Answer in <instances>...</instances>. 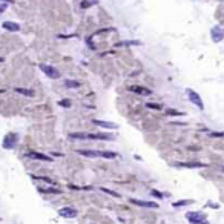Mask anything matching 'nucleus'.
<instances>
[{
    "label": "nucleus",
    "mask_w": 224,
    "mask_h": 224,
    "mask_svg": "<svg viewBox=\"0 0 224 224\" xmlns=\"http://www.w3.org/2000/svg\"><path fill=\"white\" fill-rule=\"evenodd\" d=\"M186 220L190 224H210L203 212H186Z\"/></svg>",
    "instance_id": "f257e3e1"
},
{
    "label": "nucleus",
    "mask_w": 224,
    "mask_h": 224,
    "mask_svg": "<svg viewBox=\"0 0 224 224\" xmlns=\"http://www.w3.org/2000/svg\"><path fill=\"white\" fill-rule=\"evenodd\" d=\"M186 95H187V98H189V101L190 103H193L198 109H204V103H203V100H201V97L198 95V92H195L193 89H186Z\"/></svg>",
    "instance_id": "f03ea898"
},
{
    "label": "nucleus",
    "mask_w": 224,
    "mask_h": 224,
    "mask_svg": "<svg viewBox=\"0 0 224 224\" xmlns=\"http://www.w3.org/2000/svg\"><path fill=\"white\" fill-rule=\"evenodd\" d=\"M174 167H186V169H204L207 167L206 163L201 161H183V163H172Z\"/></svg>",
    "instance_id": "7ed1b4c3"
},
{
    "label": "nucleus",
    "mask_w": 224,
    "mask_h": 224,
    "mask_svg": "<svg viewBox=\"0 0 224 224\" xmlns=\"http://www.w3.org/2000/svg\"><path fill=\"white\" fill-rule=\"evenodd\" d=\"M129 203L138 206V207H144V209H158L160 206L155 201H144V200H137V198H131Z\"/></svg>",
    "instance_id": "20e7f679"
},
{
    "label": "nucleus",
    "mask_w": 224,
    "mask_h": 224,
    "mask_svg": "<svg viewBox=\"0 0 224 224\" xmlns=\"http://www.w3.org/2000/svg\"><path fill=\"white\" fill-rule=\"evenodd\" d=\"M58 215L61 218H75L78 215V210L74 209V207H71V206H66V207L58 209Z\"/></svg>",
    "instance_id": "39448f33"
},
{
    "label": "nucleus",
    "mask_w": 224,
    "mask_h": 224,
    "mask_svg": "<svg viewBox=\"0 0 224 224\" xmlns=\"http://www.w3.org/2000/svg\"><path fill=\"white\" fill-rule=\"evenodd\" d=\"M78 155H83L86 158H103V150H91V149H80L77 150Z\"/></svg>",
    "instance_id": "423d86ee"
},
{
    "label": "nucleus",
    "mask_w": 224,
    "mask_h": 224,
    "mask_svg": "<svg viewBox=\"0 0 224 224\" xmlns=\"http://www.w3.org/2000/svg\"><path fill=\"white\" fill-rule=\"evenodd\" d=\"M40 69H42L49 78H54V80L60 78V72H58V71L54 68V66H49V65H40Z\"/></svg>",
    "instance_id": "0eeeda50"
},
{
    "label": "nucleus",
    "mask_w": 224,
    "mask_h": 224,
    "mask_svg": "<svg viewBox=\"0 0 224 224\" xmlns=\"http://www.w3.org/2000/svg\"><path fill=\"white\" fill-rule=\"evenodd\" d=\"M17 141H19V137H17L15 134H8L5 137V140H3V147L5 149H14Z\"/></svg>",
    "instance_id": "6e6552de"
},
{
    "label": "nucleus",
    "mask_w": 224,
    "mask_h": 224,
    "mask_svg": "<svg viewBox=\"0 0 224 224\" xmlns=\"http://www.w3.org/2000/svg\"><path fill=\"white\" fill-rule=\"evenodd\" d=\"M88 140H97V141H114L115 137L109 134H88Z\"/></svg>",
    "instance_id": "1a4fd4ad"
},
{
    "label": "nucleus",
    "mask_w": 224,
    "mask_h": 224,
    "mask_svg": "<svg viewBox=\"0 0 224 224\" xmlns=\"http://www.w3.org/2000/svg\"><path fill=\"white\" fill-rule=\"evenodd\" d=\"M26 157L31 158V160H39V161H52V158L49 155H45V154H40V152H26Z\"/></svg>",
    "instance_id": "9d476101"
},
{
    "label": "nucleus",
    "mask_w": 224,
    "mask_h": 224,
    "mask_svg": "<svg viewBox=\"0 0 224 224\" xmlns=\"http://www.w3.org/2000/svg\"><path fill=\"white\" fill-rule=\"evenodd\" d=\"M92 123L95 124V126H100V128H104V129H117V128H118L115 123L103 121V120H92Z\"/></svg>",
    "instance_id": "9b49d317"
},
{
    "label": "nucleus",
    "mask_w": 224,
    "mask_h": 224,
    "mask_svg": "<svg viewBox=\"0 0 224 224\" xmlns=\"http://www.w3.org/2000/svg\"><path fill=\"white\" fill-rule=\"evenodd\" d=\"M210 34H212L213 42H217V43H218V42H221V40L224 39V31L220 28V26H215V28L212 29V32H210Z\"/></svg>",
    "instance_id": "f8f14e48"
},
{
    "label": "nucleus",
    "mask_w": 224,
    "mask_h": 224,
    "mask_svg": "<svg viewBox=\"0 0 224 224\" xmlns=\"http://www.w3.org/2000/svg\"><path fill=\"white\" fill-rule=\"evenodd\" d=\"M3 28L6 29V31H11V32H17L20 29V26H19V23H15V22H3Z\"/></svg>",
    "instance_id": "ddd939ff"
},
{
    "label": "nucleus",
    "mask_w": 224,
    "mask_h": 224,
    "mask_svg": "<svg viewBox=\"0 0 224 224\" xmlns=\"http://www.w3.org/2000/svg\"><path fill=\"white\" fill-rule=\"evenodd\" d=\"M39 192L40 193H54V195H60L61 189H57V187H39Z\"/></svg>",
    "instance_id": "4468645a"
},
{
    "label": "nucleus",
    "mask_w": 224,
    "mask_h": 224,
    "mask_svg": "<svg viewBox=\"0 0 224 224\" xmlns=\"http://www.w3.org/2000/svg\"><path fill=\"white\" fill-rule=\"evenodd\" d=\"M190 204H193V200H180V201L172 203V207L180 209V207H186V206H190Z\"/></svg>",
    "instance_id": "2eb2a0df"
},
{
    "label": "nucleus",
    "mask_w": 224,
    "mask_h": 224,
    "mask_svg": "<svg viewBox=\"0 0 224 224\" xmlns=\"http://www.w3.org/2000/svg\"><path fill=\"white\" fill-rule=\"evenodd\" d=\"M131 91L132 92H137V94H141V95H150L152 94L149 89L143 88V86H131Z\"/></svg>",
    "instance_id": "dca6fc26"
},
{
    "label": "nucleus",
    "mask_w": 224,
    "mask_h": 224,
    "mask_svg": "<svg viewBox=\"0 0 224 224\" xmlns=\"http://www.w3.org/2000/svg\"><path fill=\"white\" fill-rule=\"evenodd\" d=\"M69 138L71 140H88V134H85V132H71Z\"/></svg>",
    "instance_id": "f3484780"
},
{
    "label": "nucleus",
    "mask_w": 224,
    "mask_h": 224,
    "mask_svg": "<svg viewBox=\"0 0 224 224\" xmlns=\"http://www.w3.org/2000/svg\"><path fill=\"white\" fill-rule=\"evenodd\" d=\"M32 178H34V180L45 181V183H48V184H51V186H55V184H57L55 181H54V180H51V178H48V177H37V175H32Z\"/></svg>",
    "instance_id": "a211bd4d"
},
{
    "label": "nucleus",
    "mask_w": 224,
    "mask_h": 224,
    "mask_svg": "<svg viewBox=\"0 0 224 224\" xmlns=\"http://www.w3.org/2000/svg\"><path fill=\"white\" fill-rule=\"evenodd\" d=\"M15 92H19L22 95H26V97H34V92L31 89H23V88H15Z\"/></svg>",
    "instance_id": "6ab92c4d"
},
{
    "label": "nucleus",
    "mask_w": 224,
    "mask_h": 224,
    "mask_svg": "<svg viewBox=\"0 0 224 224\" xmlns=\"http://www.w3.org/2000/svg\"><path fill=\"white\" fill-rule=\"evenodd\" d=\"M100 190L104 192V193H107V195H111V196H114V198H120V196H121L118 192H114L111 189H107V187H100Z\"/></svg>",
    "instance_id": "aec40b11"
},
{
    "label": "nucleus",
    "mask_w": 224,
    "mask_h": 224,
    "mask_svg": "<svg viewBox=\"0 0 224 224\" xmlns=\"http://www.w3.org/2000/svg\"><path fill=\"white\" fill-rule=\"evenodd\" d=\"M150 195H152V196H155V198H158V200H163V198H166V195H164L163 192L157 190V189H150Z\"/></svg>",
    "instance_id": "412c9836"
},
{
    "label": "nucleus",
    "mask_w": 224,
    "mask_h": 224,
    "mask_svg": "<svg viewBox=\"0 0 224 224\" xmlns=\"http://www.w3.org/2000/svg\"><path fill=\"white\" fill-rule=\"evenodd\" d=\"M65 86L66 88H78L80 83L75 82V80H65Z\"/></svg>",
    "instance_id": "4be33fe9"
},
{
    "label": "nucleus",
    "mask_w": 224,
    "mask_h": 224,
    "mask_svg": "<svg viewBox=\"0 0 224 224\" xmlns=\"http://www.w3.org/2000/svg\"><path fill=\"white\" fill-rule=\"evenodd\" d=\"M209 137H212V138H221V137H224V132H210Z\"/></svg>",
    "instance_id": "5701e85b"
},
{
    "label": "nucleus",
    "mask_w": 224,
    "mask_h": 224,
    "mask_svg": "<svg viewBox=\"0 0 224 224\" xmlns=\"http://www.w3.org/2000/svg\"><path fill=\"white\" fill-rule=\"evenodd\" d=\"M167 114H169V115H177V117H178V115H184L183 112H180V111H175V109H169V111H167Z\"/></svg>",
    "instance_id": "b1692460"
},
{
    "label": "nucleus",
    "mask_w": 224,
    "mask_h": 224,
    "mask_svg": "<svg viewBox=\"0 0 224 224\" xmlns=\"http://www.w3.org/2000/svg\"><path fill=\"white\" fill-rule=\"evenodd\" d=\"M58 104L63 106V107H69V106H71V101H69V100H61V101H58Z\"/></svg>",
    "instance_id": "393cba45"
},
{
    "label": "nucleus",
    "mask_w": 224,
    "mask_h": 224,
    "mask_svg": "<svg viewBox=\"0 0 224 224\" xmlns=\"http://www.w3.org/2000/svg\"><path fill=\"white\" fill-rule=\"evenodd\" d=\"M146 106L149 107V109H161V106H160V104H152V103H147Z\"/></svg>",
    "instance_id": "a878e982"
},
{
    "label": "nucleus",
    "mask_w": 224,
    "mask_h": 224,
    "mask_svg": "<svg viewBox=\"0 0 224 224\" xmlns=\"http://www.w3.org/2000/svg\"><path fill=\"white\" fill-rule=\"evenodd\" d=\"M207 206H210V207H213V209H220V204H217V203H209Z\"/></svg>",
    "instance_id": "bb28decb"
},
{
    "label": "nucleus",
    "mask_w": 224,
    "mask_h": 224,
    "mask_svg": "<svg viewBox=\"0 0 224 224\" xmlns=\"http://www.w3.org/2000/svg\"><path fill=\"white\" fill-rule=\"evenodd\" d=\"M220 171H221V172H223V174H224V166H223V167H221V169H220Z\"/></svg>",
    "instance_id": "cd10ccee"
},
{
    "label": "nucleus",
    "mask_w": 224,
    "mask_h": 224,
    "mask_svg": "<svg viewBox=\"0 0 224 224\" xmlns=\"http://www.w3.org/2000/svg\"><path fill=\"white\" fill-rule=\"evenodd\" d=\"M2 61H3V58H2V57H0V63H2Z\"/></svg>",
    "instance_id": "c85d7f7f"
},
{
    "label": "nucleus",
    "mask_w": 224,
    "mask_h": 224,
    "mask_svg": "<svg viewBox=\"0 0 224 224\" xmlns=\"http://www.w3.org/2000/svg\"><path fill=\"white\" fill-rule=\"evenodd\" d=\"M6 2H11V0H6Z\"/></svg>",
    "instance_id": "c756f323"
}]
</instances>
